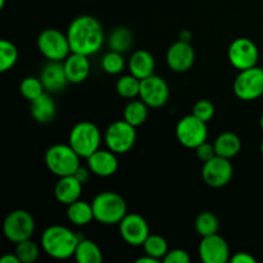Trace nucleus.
I'll use <instances>...</instances> for the list:
<instances>
[{
    "instance_id": "nucleus-1",
    "label": "nucleus",
    "mask_w": 263,
    "mask_h": 263,
    "mask_svg": "<svg viewBox=\"0 0 263 263\" xmlns=\"http://www.w3.org/2000/svg\"><path fill=\"white\" fill-rule=\"evenodd\" d=\"M72 53L94 55L102 49L105 40L102 23L92 15H79L74 18L67 30Z\"/></svg>"
},
{
    "instance_id": "nucleus-2",
    "label": "nucleus",
    "mask_w": 263,
    "mask_h": 263,
    "mask_svg": "<svg viewBox=\"0 0 263 263\" xmlns=\"http://www.w3.org/2000/svg\"><path fill=\"white\" fill-rule=\"evenodd\" d=\"M84 236L62 225L49 226L41 235V248L54 259H68L74 256L77 244Z\"/></svg>"
},
{
    "instance_id": "nucleus-3",
    "label": "nucleus",
    "mask_w": 263,
    "mask_h": 263,
    "mask_svg": "<svg viewBox=\"0 0 263 263\" xmlns=\"http://www.w3.org/2000/svg\"><path fill=\"white\" fill-rule=\"evenodd\" d=\"M94 220L103 225H118L127 215V204L116 192H102L91 202Z\"/></svg>"
},
{
    "instance_id": "nucleus-4",
    "label": "nucleus",
    "mask_w": 263,
    "mask_h": 263,
    "mask_svg": "<svg viewBox=\"0 0 263 263\" xmlns=\"http://www.w3.org/2000/svg\"><path fill=\"white\" fill-rule=\"evenodd\" d=\"M81 157L69 144L51 145L45 153V164L49 171L58 177L71 176L79 170Z\"/></svg>"
},
{
    "instance_id": "nucleus-5",
    "label": "nucleus",
    "mask_w": 263,
    "mask_h": 263,
    "mask_svg": "<svg viewBox=\"0 0 263 263\" xmlns=\"http://www.w3.org/2000/svg\"><path fill=\"white\" fill-rule=\"evenodd\" d=\"M102 133L95 123L82 121L76 123L69 133L68 144L81 158H87L100 149Z\"/></svg>"
},
{
    "instance_id": "nucleus-6",
    "label": "nucleus",
    "mask_w": 263,
    "mask_h": 263,
    "mask_svg": "<svg viewBox=\"0 0 263 263\" xmlns=\"http://www.w3.org/2000/svg\"><path fill=\"white\" fill-rule=\"evenodd\" d=\"M37 49L51 62H63L72 53L67 33L57 28H46L39 35Z\"/></svg>"
},
{
    "instance_id": "nucleus-7",
    "label": "nucleus",
    "mask_w": 263,
    "mask_h": 263,
    "mask_svg": "<svg viewBox=\"0 0 263 263\" xmlns=\"http://www.w3.org/2000/svg\"><path fill=\"white\" fill-rule=\"evenodd\" d=\"M135 128V126L130 125L125 120L115 121L110 123L104 134V143L107 148L116 154L130 152L136 141Z\"/></svg>"
},
{
    "instance_id": "nucleus-8",
    "label": "nucleus",
    "mask_w": 263,
    "mask_h": 263,
    "mask_svg": "<svg viewBox=\"0 0 263 263\" xmlns=\"http://www.w3.org/2000/svg\"><path fill=\"white\" fill-rule=\"evenodd\" d=\"M35 231V220L30 212L25 210L12 211L3 222V233L12 243L31 239Z\"/></svg>"
},
{
    "instance_id": "nucleus-9",
    "label": "nucleus",
    "mask_w": 263,
    "mask_h": 263,
    "mask_svg": "<svg viewBox=\"0 0 263 263\" xmlns=\"http://www.w3.org/2000/svg\"><path fill=\"white\" fill-rule=\"evenodd\" d=\"M234 92L236 97L244 102H252L263 95V69L262 67L239 71L234 81Z\"/></svg>"
},
{
    "instance_id": "nucleus-10",
    "label": "nucleus",
    "mask_w": 263,
    "mask_h": 263,
    "mask_svg": "<svg viewBox=\"0 0 263 263\" xmlns=\"http://www.w3.org/2000/svg\"><path fill=\"white\" fill-rule=\"evenodd\" d=\"M176 138L181 145L185 148L195 149L200 144L207 141L208 127L207 122L199 120L194 115L182 117L176 125Z\"/></svg>"
},
{
    "instance_id": "nucleus-11",
    "label": "nucleus",
    "mask_w": 263,
    "mask_h": 263,
    "mask_svg": "<svg viewBox=\"0 0 263 263\" xmlns=\"http://www.w3.org/2000/svg\"><path fill=\"white\" fill-rule=\"evenodd\" d=\"M228 57L234 68H236L238 71H243V69L257 66L259 51L256 44L251 39L238 37L229 46Z\"/></svg>"
},
{
    "instance_id": "nucleus-12",
    "label": "nucleus",
    "mask_w": 263,
    "mask_h": 263,
    "mask_svg": "<svg viewBox=\"0 0 263 263\" xmlns=\"http://www.w3.org/2000/svg\"><path fill=\"white\" fill-rule=\"evenodd\" d=\"M234 168L230 159L216 156L203 163L202 179L208 186L222 187L233 179Z\"/></svg>"
},
{
    "instance_id": "nucleus-13",
    "label": "nucleus",
    "mask_w": 263,
    "mask_h": 263,
    "mask_svg": "<svg viewBox=\"0 0 263 263\" xmlns=\"http://www.w3.org/2000/svg\"><path fill=\"white\" fill-rule=\"evenodd\" d=\"M120 235L125 243L131 247H140L151 235L149 225L143 216L138 213H127L120 223Z\"/></svg>"
},
{
    "instance_id": "nucleus-14",
    "label": "nucleus",
    "mask_w": 263,
    "mask_h": 263,
    "mask_svg": "<svg viewBox=\"0 0 263 263\" xmlns=\"http://www.w3.org/2000/svg\"><path fill=\"white\" fill-rule=\"evenodd\" d=\"M139 97L149 108L163 107L170 99L168 84L162 77L152 74L141 80Z\"/></svg>"
},
{
    "instance_id": "nucleus-15",
    "label": "nucleus",
    "mask_w": 263,
    "mask_h": 263,
    "mask_svg": "<svg viewBox=\"0 0 263 263\" xmlns=\"http://www.w3.org/2000/svg\"><path fill=\"white\" fill-rule=\"evenodd\" d=\"M198 253L200 261L204 263H226L230 261V249L228 241L218 234L203 236Z\"/></svg>"
},
{
    "instance_id": "nucleus-16",
    "label": "nucleus",
    "mask_w": 263,
    "mask_h": 263,
    "mask_svg": "<svg viewBox=\"0 0 263 263\" xmlns=\"http://www.w3.org/2000/svg\"><path fill=\"white\" fill-rule=\"evenodd\" d=\"M166 61L170 68L177 73H184L189 71L195 62V50L190 43L176 41L168 48L166 54Z\"/></svg>"
},
{
    "instance_id": "nucleus-17",
    "label": "nucleus",
    "mask_w": 263,
    "mask_h": 263,
    "mask_svg": "<svg viewBox=\"0 0 263 263\" xmlns=\"http://www.w3.org/2000/svg\"><path fill=\"white\" fill-rule=\"evenodd\" d=\"M87 167L91 174L100 177H109L118 170L117 154L109 149H98L95 153L87 157Z\"/></svg>"
},
{
    "instance_id": "nucleus-18",
    "label": "nucleus",
    "mask_w": 263,
    "mask_h": 263,
    "mask_svg": "<svg viewBox=\"0 0 263 263\" xmlns=\"http://www.w3.org/2000/svg\"><path fill=\"white\" fill-rule=\"evenodd\" d=\"M40 80L48 92L61 91L67 86V84H69L62 62L49 61V63L45 64L41 71Z\"/></svg>"
},
{
    "instance_id": "nucleus-19",
    "label": "nucleus",
    "mask_w": 263,
    "mask_h": 263,
    "mask_svg": "<svg viewBox=\"0 0 263 263\" xmlns=\"http://www.w3.org/2000/svg\"><path fill=\"white\" fill-rule=\"evenodd\" d=\"M64 71L69 84H81L90 74L89 57L79 53H71L63 61Z\"/></svg>"
},
{
    "instance_id": "nucleus-20",
    "label": "nucleus",
    "mask_w": 263,
    "mask_h": 263,
    "mask_svg": "<svg viewBox=\"0 0 263 263\" xmlns=\"http://www.w3.org/2000/svg\"><path fill=\"white\" fill-rule=\"evenodd\" d=\"M82 185L84 184L74 175L59 177L58 182H57L55 187H54L55 199L61 204L69 205L71 203L80 199L82 193Z\"/></svg>"
},
{
    "instance_id": "nucleus-21",
    "label": "nucleus",
    "mask_w": 263,
    "mask_h": 263,
    "mask_svg": "<svg viewBox=\"0 0 263 263\" xmlns=\"http://www.w3.org/2000/svg\"><path fill=\"white\" fill-rule=\"evenodd\" d=\"M30 112L33 120L39 123H49L55 118L57 105L53 98L44 92L40 97L33 99L30 105Z\"/></svg>"
},
{
    "instance_id": "nucleus-22",
    "label": "nucleus",
    "mask_w": 263,
    "mask_h": 263,
    "mask_svg": "<svg viewBox=\"0 0 263 263\" xmlns=\"http://www.w3.org/2000/svg\"><path fill=\"white\" fill-rule=\"evenodd\" d=\"M154 68H156L154 57L146 50H136L128 61L130 73L140 80L154 74Z\"/></svg>"
},
{
    "instance_id": "nucleus-23",
    "label": "nucleus",
    "mask_w": 263,
    "mask_h": 263,
    "mask_svg": "<svg viewBox=\"0 0 263 263\" xmlns=\"http://www.w3.org/2000/svg\"><path fill=\"white\" fill-rule=\"evenodd\" d=\"M216 149V154L223 158H234L238 156L239 152L241 151V140L236 134L230 133H222L217 136V139L213 143Z\"/></svg>"
},
{
    "instance_id": "nucleus-24",
    "label": "nucleus",
    "mask_w": 263,
    "mask_h": 263,
    "mask_svg": "<svg viewBox=\"0 0 263 263\" xmlns=\"http://www.w3.org/2000/svg\"><path fill=\"white\" fill-rule=\"evenodd\" d=\"M67 218L71 223L77 226H85L94 220V211L91 203L85 200H76L67 205Z\"/></svg>"
},
{
    "instance_id": "nucleus-25",
    "label": "nucleus",
    "mask_w": 263,
    "mask_h": 263,
    "mask_svg": "<svg viewBox=\"0 0 263 263\" xmlns=\"http://www.w3.org/2000/svg\"><path fill=\"white\" fill-rule=\"evenodd\" d=\"M73 257L79 263H100L103 261V253L99 246L95 241L85 238L77 244Z\"/></svg>"
},
{
    "instance_id": "nucleus-26",
    "label": "nucleus",
    "mask_w": 263,
    "mask_h": 263,
    "mask_svg": "<svg viewBox=\"0 0 263 263\" xmlns=\"http://www.w3.org/2000/svg\"><path fill=\"white\" fill-rule=\"evenodd\" d=\"M134 44V33L127 27H116L110 32L108 37V46L110 50L118 51V53H125L133 46Z\"/></svg>"
},
{
    "instance_id": "nucleus-27",
    "label": "nucleus",
    "mask_w": 263,
    "mask_h": 263,
    "mask_svg": "<svg viewBox=\"0 0 263 263\" xmlns=\"http://www.w3.org/2000/svg\"><path fill=\"white\" fill-rule=\"evenodd\" d=\"M148 105L143 102V100H131L130 103H127L123 109V120L127 121L130 125L135 126H141L148 118Z\"/></svg>"
},
{
    "instance_id": "nucleus-28",
    "label": "nucleus",
    "mask_w": 263,
    "mask_h": 263,
    "mask_svg": "<svg viewBox=\"0 0 263 263\" xmlns=\"http://www.w3.org/2000/svg\"><path fill=\"white\" fill-rule=\"evenodd\" d=\"M140 85L141 80L135 77L134 74H125V76L120 77L116 84V90H117L118 95L126 99H134V98L139 97L140 94Z\"/></svg>"
},
{
    "instance_id": "nucleus-29",
    "label": "nucleus",
    "mask_w": 263,
    "mask_h": 263,
    "mask_svg": "<svg viewBox=\"0 0 263 263\" xmlns=\"http://www.w3.org/2000/svg\"><path fill=\"white\" fill-rule=\"evenodd\" d=\"M195 230L200 236H208L217 234L220 229V222L215 213L212 212H202L195 218Z\"/></svg>"
},
{
    "instance_id": "nucleus-30",
    "label": "nucleus",
    "mask_w": 263,
    "mask_h": 263,
    "mask_svg": "<svg viewBox=\"0 0 263 263\" xmlns=\"http://www.w3.org/2000/svg\"><path fill=\"white\" fill-rule=\"evenodd\" d=\"M143 248L145 254L158 259V261L163 259L168 253V244H167L166 239L161 235H149L145 243L143 244Z\"/></svg>"
},
{
    "instance_id": "nucleus-31",
    "label": "nucleus",
    "mask_w": 263,
    "mask_h": 263,
    "mask_svg": "<svg viewBox=\"0 0 263 263\" xmlns=\"http://www.w3.org/2000/svg\"><path fill=\"white\" fill-rule=\"evenodd\" d=\"M18 59V49L8 40L0 41V72H7L13 68Z\"/></svg>"
},
{
    "instance_id": "nucleus-32",
    "label": "nucleus",
    "mask_w": 263,
    "mask_h": 263,
    "mask_svg": "<svg viewBox=\"0 0 263 263\" xmlns=\"http://www.w3.org/2000/svg\"><path fill=\"white\" fill-rule=\"evenodd\" d=\"M20 91L25 99L32 102L33 99H36V98H39L41 94L45 92V87H44L41 80L37 79V77H26L21 82Z\"/></svg>"
},
{
    "instance_id": "nucleus-33",
    "label": "nucleus",
    "mask_w": 263,
    "mask_h": 263,
    "mask_svg": "<svg viewBox=\"0 0 263 263\" xmlns=\"http://www.w3.org/2000/svg\"><path fill=\"white\" fill-rule=\"evenodd\" d=\"M39 246L31 239L17 243L15 252L21 263H33L39 257Z\"/></svg>"
},
{
    "instance_id": "nucleus-34",
    "label": "nucleus",
    "mask_w": 263,
    "mask_h": 263,
    "mask_svg": "<svg viewBox=\"0 0 263 263\" xmlns=\"http://www.w3.org/2000/svg\"><path fill=\"white\" fill-rule=\"evenodd\" d=\"M102 67L108 74H118L123 71L125 68V58H123L122 53L118 51H108L104 54L102 59Z\"/></svg>"
},
{
    "instance_id": "nucleus-35",
    "label": "nucleus",
    "mask_w": 263,
    "mask_h": 263,
    "mask_svg": "<svg viewBox=\"0 0 263 263\" xmlns=\"http://www.w3.org/2000/svg\"><path fill=\"white\" fill-rule=\"evenodd\" d=\"M215 105L208 99L198 100L194 107H193V115L199 118V120L204 121V122H210L213 116H215Z\"/></svg>"
},
{
    "instance_id": "nucleus-36",
    "label": "nucleus",
    "mask_w": 263,
    "mask_h": 263,
    "mask_svg": "<svg viewBox=\"0 0 263 263\" xmlns=\"http://www.w3.org/2000/svg\"><path fill=\"white\" fill-rule=\"evenodd\" d=\"M164 263H189L190 262V256L186 251L184 249H172L168 251V253L166 254V257L163 258Z\"/></svg>"
},
{
    "instance_id": "nucleus-37",
    "label": "nucleus",
    "mask_w": 263,
    "mask_h": 263,
    "mask_svg": "<svg viewBox=\"0 0 263 263\" xmlns=\"http://www.w3.org/2000/svg\"><path fill=\"white\" fill-rule=\"evenodd\" d=\"M195 153H197V157L203 162V163L210 161V159H212L213 157L217 156V154H216L215 145L207 143V141H204V143L200 144L199 146H197V148H195Z\"/></svg>"
},
{
    "instance_id": "nucleus-38",
    "label": "nucleus",
    "mask_w": 263,
    "mask_h": 263,
    "mask_svg": "<svg viewBox=\"0 0 263 263\" xmlns=\"http://www.w3.org/2000/svg\"><path fill=\"white\" fill-rule=\"evenodd\" d=\"M231 263H256V258L246 252H239L230 258Z\"/></svg>"
},
{
    "instance_id": "nucleus-39",
    "label": "nucleus",
    "mask_w": 263,
    "mask_h": 263,
    "mask_svg": "<svg viewBox=\"0 0 263 263\" xmlns=\"http://www.w3.org/2000/svg\"><path fill=\"white\" fill-rule=\"evenodd\" d=\"M90 174H91V171H90L89 167L80 166L79 170L76 171V174H74V176H76L77 179L82 182V184H85V182H87V180H89Z\"/></svg>"
},
{
    "instance_id": "nucleus-40",
    "label": "nucleus",
    "mask_w": 263,
    "mask_h": 263,
    "mask_svg": "<svg viewBox=\"0 0 263 263\" xmlns=\"http://www.w3.org/2000/svg\"><path fill=\"white\" fill-rule=\"evenodd\" d=\"M0 263H21V261L15 253H13V254L7 253V254H4L2 258H0Z\"/></svg>"
},
{
    "instance_id": "nucleus-41",
    "label": "nucleus",
    "mask_w": 263,
    "mask_h": 263,
    "mask_svg": "<svg viewBox=\"0 0 263 263\" xmlns=\"http://www.w3.org/2000/svg\"><path fill=\"white\" fill-rule=\"evenodd\" d=\"M179 40L185 41V43H190V41H192V32H190L189 30L181 31L179 36Z\"/></svg>"
},
{
    "instance_id": "nucleus-42",
    "label": "nucleus",
    "mask_w": 263,
    "mask_h": 263,
    "mask_svg": "<svg viewBox=\"0 0 263 263\" xmlns=\"http://www.w3.org/2000/svg\"><path fill=\"white\" fill-rule=\"evenodd\" d=\"M159 261L158 259L153 258V257L148 256V254H145L144 257H140V258L136 259V263H158Z\"/></svg>"
},
{
    "instance_id": "nucleus-43",
    "label": "nucleus",
    "mask_w": 263,
    "mask_h": 263,
    "mask_svg": "<svg viewBox=\"0 0 263 263\" xmlns=\"http://www.w3.org/2000/svg\"><path fill=\"white\" fill-rule=\"evenodd\" d=\"M259 125H261V128L263 130V113H262V116H261V120H259Z\"/></svg>"
},
{
    "instance_id": "nucleus-44",
    "label": "nucleus",
    "mask_w": 263,
    "mask_h": 263,
    "mask_svg": "<svg viewBox=\"0 0 263 263\" xmlns=\"http://www.w3.org/2000/svg\"><path fill=\"white\" fill-rule=\"evenodd\" d=\"M5 4V0H0V8H4Z\"/></svg>"
},
{
    "instance_id": "nucleus-45",
    "label": "nucleus",
    "mask_w": 263,
    "mask_h": 263,
    "mask_svg": "<svg viewBox=\"0 0 263 263\" xmlns=\"http://www.w3.org/2000/svg\"><path fill=\"white\" fill-rule=\"evenodd\" d=\"M261 153H262V156H263V140H262V143H261Z\"/></svg>"
},
{
    "instance_id": "nucleus-46",
    "label": "nucleus",
    "mask_w": 263,
    "mask_h": 263,
    "mask_svg": "<svg viewBox=\"0 0 263 263\" xmlns=\"http://www.w3.org/2000/svg\"><path fill=\"white\" fill-rule=\"evenodd\" d=\"M262 69H263V64H262Z\"/></svg>"
}]
</instances>
